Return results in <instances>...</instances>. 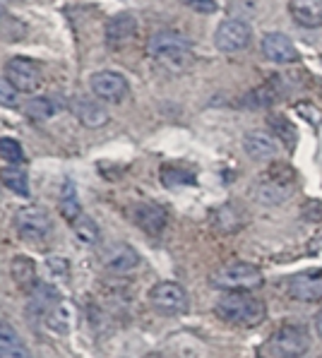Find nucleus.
Segmentation results:
<instances>
[{"label":"nucleus","mask_w":322,"mask_h":358,"mask_svg":"<svg viewBox=\"0 0 322 358\" xmlns=\"http://www.w3.org/2000/svg\"><path fill=\"white\" fill-rule=\"evenodd\" d=\"M147 53L157 65L169 73H183L192 63V48L181 31L161 29L154 31L147 41Z\"/></svg>","instance_id":"nucleus-1"},{"label":"nucleus","mask_w":322,"mask_h":358,"mask_svg":"<svg viewBox=\"0 0 322 358\" xmlns=\"http://www.w3.org/2000/svg\"><path fill=\"white\" fill-rule=\"evenodd\" d=\"M214 313L224 322L241 324V327H255L265 320L267 306L265 301L255 299L248 291H226L214 306Z\"/></svg>","instance_id":"nucleus-2"},{"label":"nucleus","mask_w":322,"mask_h":358,"mask_svg":"<svg viewBox=\"0 0 322 358\" xmlns=\"http://www.w3.org/2000/svg\"><path fill=\"white\" fill-rule=\"evenodd\" d=\"M262 269L251 262H229L209 277V284L221 291H251L262 286Z\"/></svg>","instance_id":"nucleus-3"},{"label":"nucleus","mask_w":322,"mask_h":358,"mask_svg":"<svg viewBox=\"0 0 322 358\" xmlns=\"http://www.w3.org/2000/svg\"><path fill=\"white\" fill-rule=\"evenodd\" d=\"M310 349V334L303 324H281L270 337V351L274 358H301Z\"/></svg>","instance_id":"nucleus-4"},{"label":"nucleus","mask_w":322,"mask_h":358,"mask_svg":"<svg viewBox=\"0 0 322 358\" xmlns=\"http://www.w3.org/2000/svg\"><path fill=\"white\" fill-rule=\"evenodd\" d=\"M293 183H296V178L288 166H274V171L265 173L260 183L255 185V200L265 202V205H279L291 197Z\"/></svg>","instance_id":"nucleus-5"},{"label":"nucleus","mask_w":322,"mask_h":358,"mask_svg":"<svg viewBox=\"0 0 322 358\" xmlns=\"http://www.w3.org/2000/svg\"><path fill=\"white\" fill-rule=\"evenodd\" d=\"M51 217H48L46 209L31 205V207H22L15 214V231L22 241L27 243H41L48 234H51Z\"/></svg>","instance_id":"nucleus-6"},{"label":"nucleus","mask_w":322,"mask_h":358,"mask_svg":"<svg viewBox=\"0 0 322 358\" xmlns=\"http://www.w3.org/2000/svg\"><path fill=\"white\" fill-rule=\"evenodd\" d=\"M149 303L161 315H181L188 310V294L176 282H159L149 291Z\"/></svg>","instance_id":"nucleus-7"},{"label":"nucleus","mask_w":322,"mask_h":358,"mask_svg":"<svg viewBox=\"0 0 322 358\" xmlns=\"http://www.w3.org/2000/svg\"><path fill=\"white\" fill-rule=\"evenodd\" d=\"M5 77L10 80V85L18 92H36L43 82V73L41 68L29 58H10L5 63Z\"/></svg>","instance_id":"nucleus-8"},{"label":"nucleus","mask_w":322,"mask_h":358,"mask_svg":"<svg viewBox=\"0 0 322 358\" xmlns=\"http://www.w3.org/2000/svg\"><path fill=\"white\" fill-rule=\"evenodd\" d=\"M253 38V29L248 22L243 20H224L216 27L214 43L221 53H238L243 48H248Z\"/></svg>","instance_id":"nucleus-9"},{"label":"nucleus","mask_w":322,"mask_h":358,"mask_svg":"<svg viewBox=\"0 0 322 358\" xmlns=\"http://www.w3.org/2000/svg\"><path fill=\"white\" fill-rule=\"evenodd\" d=\"M90 87L94 92V96L99 101L106 103H120L127 99V92H130V85L120 73L115 70H102V73H94L90 80Z\"/></svg>","instance_id":"nucleus-10"},{"label":"nucleus","mask_w":322,"mask_h":358,"mask_svg":"<svg viewBox=\"0 0 322 358\" xmlns=\"http://www.w3.org/2000/svg\"><path fill=\"white\" fill-rule=\"evenodd\" d=\"M104 267L111 274H127L140 264V255L132 245L127 243H111L102 255Z\"/></svg>","instance_id":"nucleus-11"},{"label":"nucleus","mask_w":322,"mask_h":358,"mask_svg":"<svg viewBox=\"0 0 322 358\" xmlns=\"http://www.w3.org/2000/svg\"><path fill=\"white\" fill-rule=\"evenodd\" d=\"M262 53L272 63H296L301 58L296 43L286 34H279V31H270V34L262 36Z\"/></svg>","instance_id":"nucleus-12"},{"label":"nucleus","mask_w":322,"mask_h":358,"mask_svg":"<svg viewBox=\"0 0 322 358\" xmlns=\"http://www.w3.org/2000/svg\"><path fill=\"white\" fill-rule=\"evenodd\" d=\"M72 113L75 118L80 120L85 128H102V125L108 123V111L99 99H92V96H77L72 99Z\"/></svg>","instance_id":"nucleus-13"},{"label":"nucleus","mask_w":322,"mask_h":358,"mask_svg":"<svg viewBox=\"0 0 322 358\" xmlns=\"http://www.w3.org/2000/svg\"><path fill=\"white\" fill-rule=\"evenodd\" d=\"M288 296L301 303L322 301V269L320 272H303L288 282Z\"/></svg>","instance_id":"nucleus-14"},{"label":"nucleus","mask_w":322,"mask_h":358,"mask_svg":"<svg viewBox=\"0 0 322 358\" xmlns=\"http://www.w3.org/2000/svg\"><path fill=\"white\" fill-rule=\"evenodd\" d=\"M132 217H135L137 227L149 236L164 234L166 224H169V214H166V209L157 205V202H142V205H137Z\"/></svg>","instance_id":"nucleus-15"},{"label":"nucleus","mask_w":322,"mask_h":358,"mask_svg":"<svg viewBox=\"0 0 322 358\" xmlns=\"http://www.w3.org/2000/svg\"><path fill=\"white\" fill-rule=\"evenodd\" d=\"M243 147H246V154L255 162H270L279 154V142L270 135V132L262 130H251L246 137H243Z\"/></svg>","instance_id":"nucleus-16"},{"label":"nucleus","mask_w":322,"mask_h":358,"mask_svg":"<svg viewBox=\"0 0 322 358\" xmlns=\"http://www.w3.org/2000/svg\"><path fill=\"white\" fill-rule=\"evenodd\" d=\"M288 13L293 22L305 29L322 27V0H288Z\"/></svg>","instance_id":"nucleus-17"},{"label":"nucleus","mask_w":322,"mask_h":358,"mask_svg":"<svg viewBox=\"0 0 322 358\" xmlns=\"http://www.w3.org/2000/svg\"><path fill=\"white\" fill-rule=\"evenodd\" d=\"M29 296H31V303H29L31 313H36V315H41V317H48L55 308L60 306V296L51 284H36L34 289L29 291Z\"/></svg>","instance_id":"nucleus-18"},{"label":"nucleus","mask_w":322,"mask_h":358,"mask_svg":"<svg viewBox=\"0 0 322 358\" xmlns=\"http://www.w3.org/2000/svg\"><path fill=\"white\" fill-rule=\"evenodd\" d=\"M10 277H13V282L18 284L20 289L31 291L36 286V264H34V260L27 257V255L13 257V262H10Z\"/></svg>","instance_id":"nucleus-19"},{"label":"nucleus","mask_w":322,"mask_h":358,"mask_svg":"<svg viewBox=\"0 0 322 358\" xmlns=\"http://www.w3.org/2000/svg\"><path fill=\"white\" fill-rule=\"evenodd\" d=\"M135 29H137V22L130 13L113 15V17L106 22V41L108 43H123V41H127V38H132Z\"/></svg>","instance_id":"nucleus-20"},{"label":"nucleus","mask_w":322,"mask_h":358,"mask_svg":"<svg viewBox=\"0 0 322 358\" xmlns=\"http://www.w3.org/2000/svg\"><path fill=\"white\" fill-rule=\"evenodd\" d=\"M60 214L65 217V222L75 224L82 217V207H80V197L72 183H65L60 190Z\"/></svg>","instance_id":"nucleus-21"},{"label":"nucleus","mask_w":322,"mask_h":358,"mask_svg":"<svg viewBox=\"0 0 322 358\" xmlns=\"http://www.w3.org/2000/svg\"><path fill=\"white\" fill-rule=\"evenodd\" d=\"M212 224L216 231H224V234H233V231L243 229V219L238 217V212L231 205L219 207L212 214Z\"/></svg>","instance_id":"nucleus-22"},{"label":"nucleus","mask_w":322,"mask_h":358,"mask_svg":"<svg viewBox=\"0 0 322 358\" xmlns=\"http://www.w3.org/2000/svg\"><path fill=\"white\" fill-rule=\"evenodd\" d=\"M161 183L166 188H183V185H192L195 183V173L186 169H174V166H164L161 169Z\"/></svg>","instance_id":"nucleus-23"},{"label":"nucleus","mask_w":322,"mask_h":358,"mask_svg":"<svg viewBox=\"0 0 322 358\" xmlns=\"http://www.w3.org/2000/svg\"><path fill=\"white\" fill-rule=\"evenodd\" d=\"M24 113L29 115L31 120H48V118H53V113H55V103L46 96H34L24 103Z\"/></svg>","instance_id":"nucleus-24"},{"label":"nucleus","mask_w":322,"mask_h":358,"mask_svg":"<svg viewBox=\"0 0 322 358\" xmlns=\"http://www.w3.org/2000/svg\"><path fill=\"white\" fill-rule=\"evenodd\" d=\"M3 183L8 185L15 195H20V197L29 195V180H27V173L22 169H15V166L3 169Z\"/></svg>","instance_id":"nucleus-25"},{"label":"nucleus","mask_w":322,"mask_h":358,"mask_svg":"<svg viewBox=\"0 0 322 358\" xmlns=\"http://www.w3.org/2000/svg\"><path fill=\"white\" fill-rule=\"evenodd\" d=\"M72 229H75V236L85 245H94L99 241V227H97V222H94L92 217H85V214H82V217L72 224Z\"/></svg>","instance_id":"nucleus-26"},{"label":"nucleus","mask_w":322,"mask_h":358,"mask_svg":"<svg viewBox=\"0 0 322 358\" xmlns=\"http://www.w3.org/2000/svg\"><path fill=\"white\" fill-rule=\"evenodd\" d=\"M0 159H5L8 164H20L24 162V152L22 145L13 137H0Z\"/></svg>","instance_id":"nucleus-27"},{"label":"nucleus","mask_w":322,"mask_h":358,"mask_svg":"<svg viewBox=\"0 0 322 358\" xmlns=\"http://www.w3.org/2000/svg\"><path fill=\"white\" fill-rule=\"evenodd\" d=\"M46 267H48V272H51L55 279H68L70 277V262L65 260V257H60V255L46 257Z\"/></svg>","instance_id":"nucleus-28"},{"label":"nucleus","mask_w":322,"mask_h":358,"mask_svg":"<svg viewBox=\"0 0 322 358\" xmlns=\"http://www.w3.org/2000/svg\"><path fill=\"white\" fill-rule=\"evenodd\" d=\"M22 344V337L18 334V329L10 322L0 320V349H8V346H18Z\"/></svg>","instance_id":"nucleus-29"},{"label":"nucleus","mask_w":322,"mask_h":358,"mask_svg":"<svg viewBox=\"0 0 322 358\" xmlns=\"http://www.w3.org/2000/svg\"><path fill=\"white\" fill-rule=\"evenodd\" d=\"M0 106H10V108L18 106V90L10 85L8 77L0 80Z\"/></svg>","instance_id":"nucleus-30"},{"label":"nucleus","mask_w":322,"mask_h":358,"mask_svg":"<svg viewBox=\"0 0 322 358\" xmlns=\"http://www.w3.org/2000/svg\"><path fill=\"white\" fill-rule=\"evenodd\" d=\"M0 358H31V354L27 351L24 344H18V346H8V349H0Z\"/></svg>","instance_id":"nucleus-31"},{"label":"nucleus","mask_w":322,"mask_h":358,"mask_svg":"<svg viewBox=\"0 0 322 358\" xmlns=\"http://www.w3.org/2000/svg\"><path fill=\"white\" fill-rule=\"evenodd\" d=\"M188 5H192V8L202 10V13H214L216 5L212 3V0H186Z\"/></svg>","instance_id":"nucleus-32"},{"label":"nucleus","mask_w":322,"mask_h":358,"mask_svg":"<svg viewBox=\"0 0 322 358\" xmlns=\"http://www.w3.org/2000/svg\"><path fill=\"white\" fill-rule=\"evenodd\" d=\"M315 332H318V337L322 339V308H320L318 315H315Z\"/></svg>","instance_id":"nucleus-33"},{"label":"nucleus","mask_w":322,"mask_h":358,"mask_svg":"<svg viewBox=\"0 0 322 358\" xmlns=\"http://www.w3.org/2000/svg\"><path fill=\"white\" fill-rule=\"evenodd\" d=\"M5 15V5H3V0H0V17Z\"/></svg>","instance_id":"nucleus-34"},{"label":"nucleus","mask_w":322,"mask_h":358,"mask_svg":"<svg viewBox=\"0 0 322 358\" xmlns=\"http://www.w3.org/2000/svg\"><path fill=\"white\" fill-rule=\"evenodd\" d=\"M147 358H161L159 354H152V356H147Z\"/></svg>","instance_id":"nucleus-35"}]
</instances>
